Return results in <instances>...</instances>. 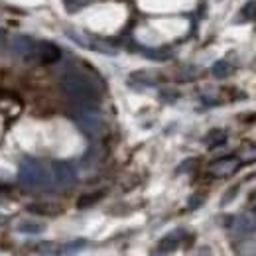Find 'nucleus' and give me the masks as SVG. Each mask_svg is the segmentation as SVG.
Instances as JSON below:
<instances>
[{
  "label": "nucleus",
  "mask_w": 256,
  "mask_h": 256,
  "mask_svg": "<svg viewBox=\"0 0 256 256\" xmlns=\"http://www.w3.org/2000/svg\"><path fill=\"white\" fill-rule=\"evenodd\" d=\"M62 89L75 104H96L95 85L81 73H67L62 79Z\"/></svg>",
  "instance_id": "obj_1"
},
{
  "label": "nucleus",
  "mask_w": 256,
  "mask_h": 256,
  "mask_svg": "<svg viewBox=\"0 0 256 256\" xmlns=\"http://www.w3.org/2000/svg\"><path fill=\"white\" fill-rule=\"evenodd\" d=\"M73 118H75L77 126L89 136H98L104 126L96 104H77L73 110Z\"/></svg>",
  "instance_id": "obj_2"
},
{
  "label": "nucleus",
  "mask_w": 256,
  "mask_h": 256,
  "mask_svg": "<svg viewBox=\"0 0 256 256\" xmlns=\"http://www.w3.org/2000/svg\"><path fill=\"white\" fill-rule=\"evenodd\" d=\"M18 178H20V184L22 186L34 188V190H40V188H48L50 186V174L46 172V168L42 164H38L36 160L22 162L20 172H18Z\"/></svg>",
  "instance_id": "obj_3"
},
{
  "label": "nucleus",
  "mask_w": 256,
  "mask_h": 256,
  "mask_svg": "<svg viewBox=\"0 0 256 256\" xmlns=\"http://www.w3.org/2000/svg\"><path fill=\"white\" fill-rule=\"evenodd\" d=\"M238 168H240V160H238V158L226 156V158H221V160L213 162L211 168H209V172H211V176H215V178H226V176H232Z\"/></svg>",
  "instance_id": "obj_4"
},
{
  "label": "nucleus",
  "mask_w": 256,
  "mask_h": 256,
  "mask_svg": "<svg viewBox=\"0 0 256 256\" xmlns=\"http://www.w3.org/2000/svg\"><path fill=\"white\" fill-rule=\"evenodd\" d=\"M54 178L60 186H73L77 182V172L69 162H56L54 164Z\"/></svg>",
  "instance_id": "obj_5"
},
{
  "label": "nucleus",
  "mask_w": 256,
  "mask_h": 256,
  "mask_svg": "<svg viewBox=\"0 0 256 256\" xmlns=\"http://www.w3.org/2000/svg\"><path fill=\"white\" fill-rule=\"evenodd\" d=\"M34 54H38L40 62L42 64H54L62 58V50L56 46V44H50V42H42L34 48Z\"/></svg>",
  "instance_id": "obj_6"
},
{
  "label": "nucleus",
  "mask_w": 256,
  "mask_h": 256,
  "mask_svg": "<svg viewBox=\"0 0 256 256\" xmlns=\"http://www.w3.org/2000/svg\"><path fill=\"white\" fill-rule=\"evenodd\" d=\"M34 48H36V44L30 38H26V36H14L10 40V52L14 56H20V58L34 56Z\"/></svg>",
  "instance_id": "obj_7"
},
{
  "label": "nucleus",
  "mask_w": 256,
  "mask_h": 256,
  "mask_svg": "<svg viewBox=\"0 0 256 256\" xmlns=\"http://www.w3.org/2000/svg\"><path fill=\"white\" fill-rule=\"evenodd\" d=\"M182 240H184V230H174V232L166 234L158 242V250L160 252H172L182 244Z\"/></svg>",
  "instance_id": "obj_8"
},
{
  "label": "nucleus",
  "mask_w": 256,
  "mask_h": 256,
  "mask_svg": "<svg viewBox=\"0 0 256 256\" xmlns=\"http://www.w3.org/2000/svg\"><path fill=\"white\" fill-rule=\"evenodd\" d=\"M254 228H256V219L250 217V215H240V217H236L232 221V230L238 232V234H246V232H250Z\"/></svg>",
  "instance_id": "obj_9"
},
{
  "label": "nucleus",
  "mask_w": 256,
  "mask_h": 256,
  "mask_svg": "<svg viewBox=\"0 0 256 256\" xmlns=\"http://www.w3.org/2000/svg\"><path fill=\"white\" fill-rule=\"evenodd\" d=\"M238 160L244 162V164H248V162L252 164V162H256V144H252V142L248 144V142H246V144L238 150Z\"/></svg>",
  "instance_id": "obj_10"
},
{
  "label": "nucleus",
  "mask_w": 256,
  "mask_h": 256,
  "mask_svg": "<svg viewBox=\"0 0 256 256\" xmlns=\"http://www.w3.org/2000/svg\"><path fill=\"white\" fill-rule=\"evenodd\" d=\"M224 140H226V134H224L223 130H211L207 134V138H205V144L209 148H217V146L224 144Z\"/></svg>",
  "instance_id": "obj_11"
},
{
  "label": "nucleus",
  "mask_w": 256,
  "mask_h": 256,
  "mask_svg": "<svg viewBox=\"0 0 256 256\" xmlns=\"http://www.w3.org/2000/svg\"><path fill=\"white\" fill-rule=\"evenodd\" d=\"M44 228H46V224L36 223V221H22L18 224V230L24 232V234H40Z\"/></svg>",
  "instance_id": "obj_12"
},
{
  "label": "nucleus",
  "mask_w": 256,
  "mask_h": 256,
  "mask_svg": "<svg viewBox=\"0 0 256 256\" xmlns=\"http://www.w3.org/2000/svg\"><path fill=\"white\" fill-rule=\"evenodd\" d=\"M230 71H232V67L228 65V62H217V64L211 67V73H213V77H217V79H226L228 75H230Z\"/></svg>",
  "instance_id": "obj_13"
},
{
  "label": "nucleus",
  "mask_w": 256,
  "mask_h": 256,
  "mask_svg": "<svg viewBox=\"0 0 256 256\" xmlns=\"http://www.w3.org/2000/svg\"><path fill=\"white\" fill-rule=\"evenodd\" d=\"M28 211H32V213H40V215H56V213H60L62 209H60V207H56V205L38 203V205H30V207H28Z\"/></svg>",
  "instance_id": "obj_14"
},
{
  "label": "nucleus",
  "mask_w": 256,
  "mask_h": 256,
  "mask_svg": "<svg viewBox=\"0 0 256 256\" xmlns=\"http://www.w3.org/2000/svg\"><path fill=\"white\" fill-rule=\"evenodd\" d=\"M87 244V240H83V238H79V240H73V242H69V244H65L64 248H62V254L64 256H71V254H77L83 246Z\"/></svg>",
  "instance_id": "obj_15"
},
{
  "label": "nucleus",
  "mask_w": 256,
  "mask_h": 256,
  "mask_svg": "<svg viewBox=\"0 0 256 256\" xmlns=\"http://www.w3.org/2000/svg\"><path fill=\"white\" fill-rule=\"evenodd\" d=\"M100 197H102V193H100V192H98V193H91V195H83V197L79 199V203H77V205H79L81 209H85V207H91V205H95V203L98 201V199H100Z\"/></svg>",
  "instance_id": "obj_16"
},
{
  "label": "nucleus",
  "mask_w": 256,
  "mask_h": 256,
  "mask_svg": "<svg viewBox=\"0 0 256 256\" xmlns=\"http://www.w3.org/2000/svg\"><path fill=\"white\" fill-rule=\"evenodd\" d=\"M242 16H244L246 20H254L256 18V2L254 0H250V2L244 4V8H242Z\"/></svg>",
  "instance_id": "obj_17"
},
{
  "label": "nucleus",
  "mask_w": 256,
  "mask_h": 256,
  "mask_svg": "<svg viewBox=\"0 0 256 256\" xmlns=\"http://www.w3.org/2000/svg\"><path fill=\"white\" fill-rule=\"evenodd\" d=\"M236 193H238V186H234V188H230V190H228V192L224 193L223 205H226V203H230V199H232V197H234V195H236Z\"/></svg>",
  "instance_id": "obj_18"
},
{
  "label": "nucleus",
  "mask_w": 256,
  "mask_h": 256,
  "mask_svg": "<svg viewBox=\"0 0 256 256\" xmlns=\"http://www.w3.org/2000/svg\"><path fill=\"white\" fill-rule=\"evenodd\" d=\"M201 203H203V197H201V195H193L192 199H190V205H188V207H190V209H197Z\"/></svg>",
  "instance_id": "obj_19"
},
{
  "label": "nucleus",
  "mask_w": 256,
  "mask_h": 256,
  "mask_svg": "<svg viewBox=\"0 0 256 256\" xmlns=\"http://www.w3.org/2000/svg\"><path fill=\"white\" fill-rule=\"evenodd\" d=\"M193 164H197L195 160H188V162H184L182 166H180V170L178 172H186V170H192L193 168Z\"/></svg>",
  "instance_id": "obj_20"
},
{
  "label": "nucleus",
  "mask_w": 256,
  "mask_h": 256,
  "mask_svg": "<svg viewBox=\"0 0 256 256\" xmlns=\"http://www.w3.org/2000/svg\"><path fill=\"white\" fill-rule=\"evenodd\" d=\"M252 199H254V209H256V193L252 195Z\"/></svg>",
  "instance_id": "obj_21"
},
{
  "label": "nucleus",
  "mask_w": 256,
  "mask_h": 256,
  "mask_svg": "<svg viewBox=\"0 0 256 256\" xmlns=\"http://www.w3.org/2000/svg\"><path fill=\"white\" fill-rule=\"evenodd\" d=\"M158 256H162V254H158Z\"/></svg>",
  "instance_id": "obj_22"
}]
</instances>
